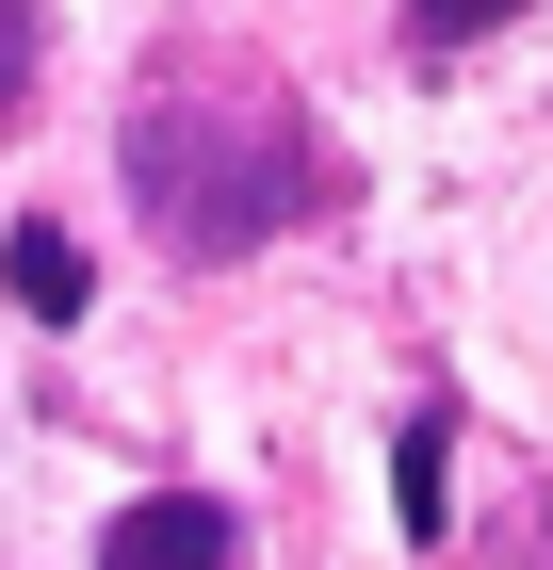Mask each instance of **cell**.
<instances>
[{
    "mask_svg": "<svg viewBox=\"0 0 553 570\" xmlns=\"http://www.w3.org/2000/svg\"><path fill=\"white\" fill-rule=\"evenodd\" d=\"M98 570H228V505L213 489H147V505H115Z\"/></svg>",
    "mask_w": 553,
    "mask_h": 570,
    "instance_id": "obj_2",
    "label": "cell"
},
{
    "mask_svg": "<svg viewBox=\"0 0 553 570\" xmlns=\"http://www.w3.org/2000/svg\"><path fill=\"white\" fill-rule=\"evenodd\" d=\"M130 196H147V228L179 262H245V245H277L326 196V164L277 115H245V98H147L130 115Z\"/></svg>",
    "mask_w": 553,
    "mask_h": 570,
    "instance_id": "obj_1",
    "label": "cell"
},
{
    "mask_svg": "<svg viewBox=\"0 0 553 570\" xmlns=\"http://www.w3.org/2000/svg\"><path fill=\"white\" fill-rule=\"evenodd\" d=\"M0 277H17V309H49V326H66V309L98 294V262L66 245V228H17V245H0Z\"/></svg>",
    "mask_w": 553,
    "mask_h": 570,
    "instance_id": "obj_3",
    "label": "cell"
},
{
    "mask_svg": "<svg viewBox=\"0 0 553 570\" xmlns=\"http://www.w3.org/2000/svg\"><path fill=\"white\" fill-rule=\"evenodd\" d=\"M440 456H456V424H407V440H391V522H407V538H440Z\"/></svg>",
    "mask_w": 553,
    "mask_h": 570,
    "instance_id": "obj_4",
    "label": "cell"
},
{
    "mask_svg": "<svg viewBox=\"0 0 553 570\" xmlns=\"http://www.w3.org/2000/svg\"><path fill=\"white\" fill-rule=\"evenodd\" d=\"M407 17H424V33L456 49V33H505V17H537V0H407Z\"/></svg>",
    "mask_w": 553,
    "mask_h": 570,
    "instance_id": "obj_5",
    "label": "cell"
},
{
    "mask_svg": "<svg viewBox=\"0 0 553 570\" xmlns=\"http://www.w3.org/2000/svg\"><path fill=\"white\" fill-rule=\"evenodd\" d=\"M17 66H33V0H0V98H17Z\"/></svg>",
    "mask_w": 553,
    "mask_h": 570,
    "instance_id": "obj_6",
    "label": "cell"
}]
</instances>
